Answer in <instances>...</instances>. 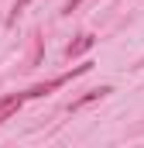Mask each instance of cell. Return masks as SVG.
Wrapping results in <instances>:
<instances>
[{"label":"cell","instance_id":"obj_1","mask_svg":"<svg viewBox=\"0 0 144 148\" xmlns=\"http://www.w3.org/2000/svg\"><path fill=\"white\" fill-rule=\"evenodd\" d=\"M89 66H93V62H82V66H75V69H69V73H62V76H52V79H45V83H38V86H28V100H41V97L55 93L58 86L72 83L75 76H86V73H89Z\"/></svg>","mask_w":144,"mask_h":148},{"label":"cell","instance_id":"obj_2","mask_svg":"<svg viewBox=\"0 0 144 148\" xmlns=\"http://www.w3.org/2000/svg\"><path fill=\"white\" fill-rule=\"evenodd\" d=\"M28 103V90H21V93H7V97H0V124L3 121H10L14 114L21 110Z\"/></svg>","mask_w":144,"mask_h":148},{"label":"cell","instance_id":"obj_3","mask_svg":"<svg viewBox=\"0 0 144 148\" xmlns=\"http://www.w3.org/2000/svg\"><path fill=\"white\" fill-rule=\"evenodd\" d=\"M93 45H96V35H79L69 48H65V59H79V55H86Z\"/></svg>","mask_w":144,"mask_h":148},{"label":"cell","instance_id":"obj_4","mask_svg":"<svg viewBox=\"0 0 144 148\" xmlns=\"http://www.w3.org/2000/svg\"><path fill=\"white\" fill-rule=\"evenodd\" d=\"M107 93H113L110 86H100V90H89L86 97H79V100H72L69 110H79V107H86V103H93V100H100V97H107Z\"/></svg>","mask_w":144,"mask_h":148},{"label":"cell","instance_id":"obj_5","mask_svg":"<svg viewBox=\"0 0 144 148\" xmlns=\"http://www.w3.org/2000/svg\"><path fill=\"white\" fill-rule=\"evenodd\" d=\"M28 3H31V0H17V3H14V10H10V17H7V24H14V21L24 14V7H28Z\"/></svg>","mask_w":144,"mask_h":148},{"label":"cell","instance_id":"obj_6","mask_svg":"<svg viewBox=\"0 0 144 148\" xmlns=\"http://www.w3.org/2000/svg\"><path fill=\"white\" fill-rule=\"evenodd\" d=\"M79 3H82V0H69V3H65V10H62V14H72V10H75V7H79Z\"/></svg>","mask_w":144,"mask_h":148}]
</instances>
